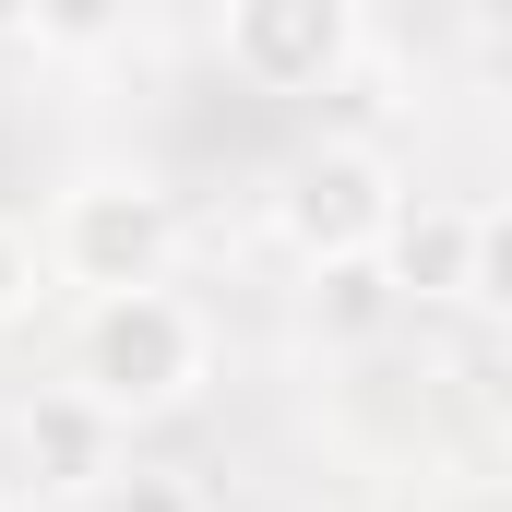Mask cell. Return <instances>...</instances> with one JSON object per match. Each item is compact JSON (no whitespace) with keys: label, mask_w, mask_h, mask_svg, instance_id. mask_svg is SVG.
Here are the masks:
<instances>
[{"label":"cell","mask_w":512,"mask_h":512,"mask_svg":"<svg viewBox=\"0 0 512 512\" xmlns=\"http://www.w3.org/2000/svg\"><path fill=\"white\" fill-rule=\"evenodd\" d=\"M382 274L405 286V310L417 298H465V274H477V215L465 203H405L382 239Z\"/></svg>","instance_id":"6"},{"label":"cell","mask_w":512,"mask_h":512,"mask_svg":"<svg viewBox=\"0 0 512 512\" xmlns=\"http://www.w3.org/2000/svg\"><path fill=\"white\" fill-rule=\"evenodd\" d=\"M393 310H405V286L382 274V251H346V262H310V322L334 334V346H358V334H382Z\"/></svg>","instance_id":"7"},{"label":"cell","mask_w":512,"mask_h":512,"mask_svg":"<svg viewBox=\"0 0 512 512\" xmlns=\"http://www.w3.org/2000/svg\"><path fill=\"white\" fill-rule=\"evenodd\" d=\"M108 441H120V417H108L84 382H60V393H36V405H24V465H36V489L96 501V489L120 477V465H108Z\"/></svg>","instance_id":"5"},{"label":"cell","mask_w":512,"mask_h":512,"mask_svg":"<svg viewBox=\"0 0 512 512\" xmlns=\"http://www.w3.org/2000/svg\"><path fill=\"white\" fill-rule=\"evenodd\" d=\"M489 417L512 429V334H501V358H489Z\"/></svg>","instance_id":"12"},{"label":"cell","mask_w":512,"mask_h":512,"mask_svg":"<svg viewBox=\"0 0 512 512\" xmlns=\"http://www.w3.org/2000/svg\"><path fill=\"white\" fill-rule=\"evenodd\" d=\"M96 512H191V489H179V477H108Z\"/></svg>","instance_id":"11"},{"label":"cell","mask_w":512,"mask_h":512,"mask_svg":"<svg viewBox=\"0 0 512 512\" xmlns=\"http://www.w3.org/2000/svg\"><path fill=\"white\" fill-rule=\"evenodd\" d=\"M179 262V203L155 179H72L60 215H48V274L84 286V298H120V286H167Z\"/></svg>","instance_id":"2"},{"label":"cell","mask_w":512,"mask_h":512,"mask_svg":"<svg viewBox=\"0 0 512 512\" xmlns=\"http://www.w3.org/2000/svg\"><path fill=\"white\" fill-rule=\"evenodd\" d=\"M393 215H405V191H393V167L370 155V143H322V155H298L286 191H274V227H286V251H298V262L382 251Z\"/></svg>","instance_id":"3"},{"label":"cell","mask_w":512,"mask_h":512,"mask_svg":"<svg viewBox=\"0 0 512 512\" xmlns=\"http://www.w3.org/2000/svg\"><path fill=\"white\" fill-rule=\"evenodd\" d=\"M72 382L96 393L108 417H167V405H191L203 382V310L179 298V286H120V298H84V322H72Z\"/></svg>","instance_id":"1"},{"label":"cell","mask_w":512,"mask_h":512,"mask_svg":"<svg viewBox=\"0 0 512 512\" xmlns=\"http://www.w3.org/2000/svg\"><path fill=\"white\" fill-rule=\"evenodd\" d=\"M0 512H96V501H72V489H36V501H0Z\"/></svg>","instance_id":"13"},{"label":"cell","mask_w":512,"mask_h":512,"mask_svg":"<svg viewBox=\"0 0 512 512\" xmlns=\"http://www.w3.org/2000/svg\"><path fill=\"white\" fill-rule=\"evenodd\" d=\"M215 36L251 96H322L358 60V0H227Z\"/></svg>","instance_id":"4"},{"label":"cell","mask_w":512,"mask_h":512,"mask_svg":"<svg viewBox=\"0 0 512 512\" xmlns=\"http://www.w3.org/2000/svg\"><path fill=\"white\" fill-rule=\"evenodd\" d=\"M24 310H36V239L0 227V322H24Z\"/></svg>","instance_id":"10"},{"label":"cell","mask_w":512,"mask_h":512,"mask_svg":"<svg viewBox=\"0 0 512 512\" xmlns=\"http://www.w3.org/2000/svg\"><path fill=\"white\" fill-rule=\"evenodd\" d=\"M24 24H36V0H0V36H24Z\"/></svg>","instance_id":"14"},{"label":"cell","mask_w":512,"mask_h":512,"mask_svg":"<svg viewBox=\"0 0 512 512\" xmlns=\"http://www.w3.org/2000/svg\"><path fill=\"white\" fill-rule=\"evenodd\" d=\"M120 24H131V0H36L24 36H36V48H108Z\"/></svg>","instance_id":"9"},{"label":"cell","mask_w":512,"mask_h":512,"mask_svg":"<svg viewBox=\"0 0 512 512\" xmlns=\"http://www.w3.org/2000/svg\"><path fill=\"white\" fill-rule=\"evenodd\" d=\"M465 298L512 334V203H489V215H477V274H465Z\"/></svg>","instance_id":"8"}]
</instances>
